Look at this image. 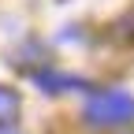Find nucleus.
Listing matches in <instances>:
<instances>
[{
  "instance_id": "nucleus-1",
  "label": "nucleus",
  "mask_w": 134,
  "mask_h": 134,
  "mask_svg": "<svg viewBox=\"0 0 134 134\" xmlns=\"http://www.w3.org/2000/svg\"><path fill=\"white\" fill-rule=\"evenodd\" d=\"M134 119V97L123 90H97L86 100V123L90 127H123Z\"/></svg>"
},
{
  "instance_id": "nucleus-2",
  "label": "nucleus",
  "mask_w": 134,
  "mask_h": 134,
  "mask_svg": "<svg viewBox=\"0 0 134 134\" xmlns=\"http://www.w3.org/2000/svg\"><path fill=\"white\" fill-rule=\"evenodd\" d=\"M34 82H37L45 93H60V90H75V86H82L78 78H71V75H56V71H34Z\"/></svg>"
},
{
  "instance_id": "nucleus-3",
  "label": "nucleus",
  "mask_w": 134,
  "mask_h": 134,
  "mask_svg": "<svg viewBox=\"0 0 134 134\" xmlns=\"http://www.w3.org/2000/svg\"><path fill=\"white\" fill-rule=\"evenodd\" d=\"M19 108H23L19 93H15L11 86H0V127L15 123V115H19Z\"/></svg>"
},
{
  "instance_id": "nucleus-4",
  "label": "nucleus",
  "mask_w": 134,
  "mask_h": 134,
  "mask_svg": "<svg viewBox=\"0 0 134 134\" xmlns=\"http://www.w3.org/2000/svg\"><path fill=\"white\" fill-rule=\"evenodd\" d=\"M0 134H15V130H0Z\"/></svg>"
}]
</instances>
